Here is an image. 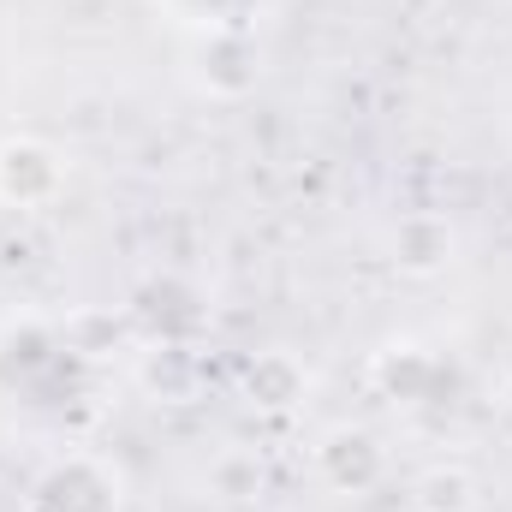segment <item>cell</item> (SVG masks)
Listing matches in <instances>:
<instances>
[{
	"instance_id": "1",
	"label": "cell",
	"mask_w": 512,
	"mask_h": 512,
	"mask_svg": "<svg viewBox=\"0 0 512 512\" xmlns=\"http://www.w3.org/2000/svg\"><path fill=\"white\" fill-rule=\"evenodd\" d=\"M24 512H120V477L84 453L48 465L30 489Z\"/></svg>"
},
{
	"instance_id": "2",
	"label": "cell",
	"mask_w": 512,
	"mask_h": 512,
	"mask_svg": "<svg viewBox=\"0 0 512 512\" xmlns=\"http://www.w3.org/2000/svg\"><path fill=\"white\" fill-rule=\"evenodd\" d=\"M60 185H66V167H60V155H54L48 143L18 137V143L0 149V203L36 209V203H48Z\"/></svg>"
},
{
	"instance_id": "3",
	"label": "cell",
	"mask_w": 512,
	"mask_h": 512,
	"mask_svg": "<svg viewBox=\"0 0 512 512\" xmlns=\"http://www.w3.org/2000/svg\"><path fill=\"white\" fill-rule=\"evenodd\" d=\"M316 459H322V477L346 495H364L370 483H382V447L364 429H334Z\"/></svg>"
},
{
	"instance_id": "4",
	"label": "cell",
	"mask_w": 512,
	"mask_h": 512,
	"mask_svg": "<svg viewBox=\"0 0 512 512\" xmlns=\"http://www.w3.org/2000/svg\"><path fill=\"white\" fill-rule=\"evenodd\" d=\"M447 256H453V227L441 215H405L393 227V262L405 274H435L447 268Z\"/></svg>"
},
{
	"instance_id": "5",
	"label": "cell",
	"mask_w": 512,
	"mask_h": 512,
	"mask_svg": "<svg viewBox=\"0 0 512 512\" xmlns=\"http://www.w3.org/2000/svg\"><path fill=\"white\" fill-rule=\"evenodd\" d=\"M256 405H268V411H286V405H298L304 399V370L286 358V352H262L251 364V376H245Z\"/></svg>"
},
{
	"instance_id": "6",
	"label": "cell",
	"mask_w": 512,
	"mask_h": 512,
	"mask_svg": "<svg viewBox=\"0 0 512 512\" xmlns=\"http://www.w3.org/2000/svg\"><path fill=\"white\" fill-rule=\"evenodd\" d=\"M435 358H423L417 346H387L376 358V382L393 393V399H423V382H435Z\"/></svg>"
},
{
	"instance_id": "7",
	"label": "cell",
	"mask_w": 512,
	"mask_h": 512,
	"mask_svg": "<svg viewBox=\"0 0 512 512\" xmlns=\"http://www.w3.org/2000/svg\"><path fill=\"white\" fill-rule=\"evenodd\" d=\"M209 489L221 501H251L256 489H262V465H256L251 453H221L215 471H209Z\"/></svg>"
},
{
	"instance_id": "8",
	"label": "cell",
	"mask_w": 512,
	"mask_h": 512,
	"mask_svg": "<svg viewBox=\"0 0 512 512\" xmlns=\"http://www.w3.org/2000/svg\"><path fill=\"white\" fill-rule=\"evenodd\" d=\"M417 512H471V477L465 471H429L417 483Z\"/></svg>"
}]
</instances>
